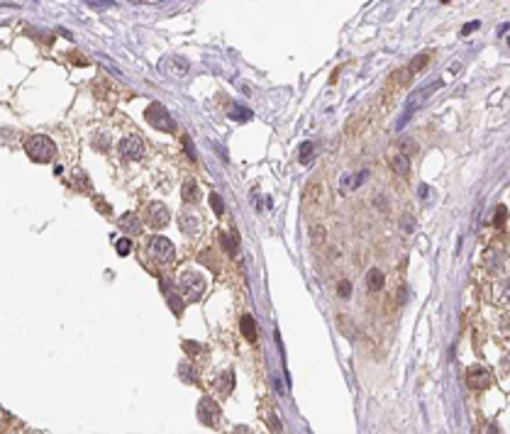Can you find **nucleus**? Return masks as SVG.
Returning <instances> with one entry per match:
<instances>
[{
    "mask_svg": "<svg viewBox=\"0 0 510 434\" xmlns=\"http://www.w3.org/2000/svg\"><path fill=\"white\" fill-rule=\"evenodd\" d=\"M25 151L37 163H51L56 159V144L47 135H32L25 142Z\"/></svg>",
    "mask_w": 510,
    "mask_h": 434,
    "instance_id": "f257e3e1",
    "label": "nucleus"
},
{
    "mask_svg": "<svg viewBox=\"0 0 510 434\" xmlns=\"http://www.w3.org/2000/svg\"><path fill=\"white\" fill-rule=\"evenodd\" d=\"M176 285H178L183 300H188V303H196V300L205 293V278H203L198 271H183L178 276Z\"/></svg>",
    "mask_w": 510,
    "mask_h": 434,
    "instance_id": "f03ea898",
    "label": "nucleus"
},
{
    "mask_svg": "<svg viewBox=\"0 0 510 434\" xmlns=\"http://www.w3.org/2000/svg\"><path fill=\"white\" fill-rule=\"evenodd\" d=\"M147 254H149V259L154 261V263L164 266V263H171V261H174L176 249L166 237H151L149 244H147Z\"/></svg>",
    "mask_w": 510,
    "mask_h": 434,
    "instance_id": "7ed1b4c3",
    "label": "nucleus"
},
{
    "mask_svg": "<svg viewBox=\"0 0 510 434\" xmlns=\"http://www.w3.org/2000/svg\"><path fill=\"white\" fill-rule=\"evenodd\" d=\"M144 117L149 120L151 127H156V129H162V132H174V129H176L174 120L169 117L166 108H164V105H159V103H151L149 108H147V112H144Z\"/></svg>",
    "mask_w": 510,
    "mask_h": 434,
    "instance_id": "20e7f679",
    "label": "nucleus"
},
{
    "mask_svg": "<svg viewBox=\"0 0 510 434\" xmlns=\"http://www.w3.org/2000/svg\"><path fill=\"white\" fill-rule=\"evenodd\" d=\"M178 229L186 237H196L200 235L203 229V220H200V212L193 210V208H186V210L178 212Z\"/></svg>",
    "mask_w": 510,
    "mask_h": 434,
    "instance_id": "39448f33",
    "label": "nucleus"
},
{
    "mask_svg": "<svg viewBox=\"0 0 510 434\" xmlns=\"http://www.w3.org/2000/svg\"><path fill=\"white\" fill-rule=\"evenodd\" d=\"M117 151L122 154L124 159H130V161H139L144 156V142H142V137L130 135L117 144Z\"/></svg>",
    "mask_w": 510,
    "mask_h": 434,
    "instance_id": "423d86ee",
    "label": "nucleus"
},
{
    "mask_svg": "<svg viewBox=\"0 0 510 434\" xmlns=\"http://www.w3.org/2000/svg\"><path fill=\"white\" fill-rule=\"evenodd\" d=\"M198 420L205 424V427H215L220 422V408L212 397H203L198 403Z\"/></svg>",
    "mask_w": 510,
    "mask_h": 434,
    "instance_id": "0eeeda50",
    "label": "nucleus"
},
{
    "mask_svg": "<svg viewBox=\"0 0 510 434\" xmlns=\"http://www.w3.org/2000/svg\"><path fill=\"white\" fill-rule=\"evenodd\" d=\"M144 220H147V224L149 227H154V229H162V227H166L169 224V210H166V205H162V203H149V208H147V212H144Z\"/></svg>",
    "mask_w": 510,
    "mask_h": 434,
    "instance_id": "6e6552de",
    "label": "nucleus"
},
{
    "mask_svg": "<svg viewBox=\"0 0 510 434\" xmlns=\"http://www.w3.org/2000/svg\"><path fill=\"white\" fill-rule=\"evenodd\" d=\"M232 388H235V376H232V371H222L215 381H212V390L217 393V397H227L232 393Z\"/></svg>",
    "mask_w": 510,
    "mask_h": 434,
    "instance_id": "1a4fd4ad",
    "label": "nucleus"
},
{
    "mask_svg": "<svg viewBox=\"0 0 510 434\" xmlns=\"http://www.w3.org/2000/svg\"><path fill=\"white\" fill-rule=\"evenodd\" d=\"M469 385H471L473 390H486L488 385L493 383V378H491V373L484 371V369H469Z\"/></svg>",
    "mask_w": 510,
    "mask_h": 434,
    "instance_id": "9d476101",
    "label": "nucleus"
},
{
    "mask_svg": "<svg viewBox=\"0 0 510 434\" xmlns=\"http://www.w3.org/2000/svg\"><path fill=\"white\" fill-rule=\"evenodd\" d=\"M366 176L369 171H361V174H344L339 178V193H349V190H354V188H359L364 181H366Z\"/></svg>",
    "mask_w": 510,
    "mask_h": 434,
    "instance_id": "9b49d317",
    "label": "nucleus"
},
{
    "mask_svg": "<svg viewBox=\"0 0 510 434\" xmlns=\"http://www.w3.org/2000/svg\"><path fill=\"white\" fill-rule=\"evenodd\" d=\"M120 229H122L124 235H142V222H139L137 215L127 212V215L120 217Z\"/></svg>",
    "mask_w": 510,
    "mask_h": 434,
    "instance_id": "f8f14e48",
    "label": "nucleus"
},
{
    "mask_svg": "<svg viewBox=\"0 0 510 434\" xmlns=\"http://www.w3.org/2000/svg\"><path fill=\"white\" fill-rule=\"evenodd\" d=\"M181 195H183V203L186 205H198L200 203V188L196 181H186L181 186Z\"/></svg>",
    "mask_w": 510,
    "mask_h": 434,
    "instance_id": "ddd939ff",
    "label": "nucleus"
},
{
    "mask_svg": "<svg viewBox=\"0 0 510 434\" xmlns=\"http://www.w3.org/2000/svg\"><path fill=\"white\" fill-rule=\"evenodd\" d=\"M391 169H393L398 176H408L410 174V156H405V154H396V156H391Z\"/></svg>",
    "mask_w": 510,
    "mask_h": 434,
    "instance_id": "4468645a",
    "label": "nucleus"
},
{
    "mask_svg": "<svg viewBox=\"0 0 510 434\" xmlns=\"http://www.w3.org/2000/svg\"><path fill=\"white\" fill-rule=\"evenodd\" d=\"M384 283H386L384 273L378 271V269H371L369 276H366V285H369V290H371V293H378V290L384 288Z\"/></svg>",
    "mask_w": 510,
    "mask_h": 434,
    "instance_id": "2eb2a0df",
    "label": "nucleus"
},
{
    "mask_svg": "<svg viewBox=\"0 0 510 434\" xmlns=\"http://www.w3.org/2000/svg\"><path fill=\"white\" fill-rule=\"evenodd\" d=\"M217 239H220V244H222V249L227 251V254H235V251H237V244H239V237H237V232L232 237L225 235V232H217Z\"/></svg>",
    "mask_w": 510,
    "mask_h": 434,
    "instance_id": "dca6fc26",
    "label": "nucleus"
},
{
    "mask_svg": "<svg viewBox=\"0 0 510 434\" xmlns=\"http://www.w3.org/2000/svg\"><path fill=\"white\" fill-rule=\"evenodd\" d=\"M242 332H244V337H247L249 342H257V324H254V320H251V315H244L242 317Z\"/></svg>",
    "mask_w": 510,
    "mask_h": 434,
    "instance_id": "f3484780",
    "label": "nucleus"
},
{
    "mask_svg": "<svg viewBox=\"0 0 510 434\" xmlns=\"http://www.w3.org/2000/svg\"><path fill=\"white\" fill-rule=\"evenodd\" d=\"M178 376H181L186 383H196V381H198V378H196V373H193V366H190V363H181V366H178Z\"/></svg>",
    "mask_w": 510,
    "mask_h": 434,
    "instance_id": "a211bd4d",
    "label": "nucleus"
},
{
    "mask_svg": "<svg viewBox=\"0 0 510 434\" xmlns=\"http://www.w3.org/2000/svg\"><path fill=\"white\" fill-rule=\"evenodd\" d=\"M93 147L100 151H108L110 149V137L105 135V132H98V135L93 137Z\"/></svg>",
    "mask_w": 510,
    "mask_h": 434,
    "instance_id": "6ab92c4d",
    "label": "nucleus"
},
{
    "mask_svg": "<svg viewBox=\"0 0 510 434\" xmlns=\"http://www.w3.org/2000/svg\"><path fill=\"white\" fill-rule=\"evenodd\" d=\"M166 300H169V305H171L174 315H181V312H183V303H181V298H176V290L166 293Z\"/></svg>",
    "mask_w": 510,
    "mask_h": 434,
    "instance_id": "aec40b11",
    "label": "nucleus"
},
{
    "mask_svg": "<svg viewBox=\"0 0 510 434\" xmlns=\"http://www.w3.org/2000/svg\"><path fill=\"white\" fill-rule=\"evenodd\" d=\"M398 147L403 149V154H405V156H410V154H415V151H418V144H415L412 139H400Z\"/></svg>",
    "mask_w": 510,
    "mask_h": 434,
    "instance_id": "412c9836",
    "label": "nucleus"
},
{
    "mask_svg": "<svg viewBox=\"0 0 510 434\" xmlns=\"http://www.w3.org/2000/svg\"><path fill=\"white\" fill-rule=\"evenodd\" d=\"M115 249H117V254H120V256H127V254H130V249H132V244H130V239H127V237H122V239H117Z\"/></svg>",
    "mask_w": 510,
    "mask_h": 434,
    "instance_id": "4be33fe9",
    "label": "nucleus"
},
{
    "mask_svg": "<svg viewBox=\"0 0 510 434\" xmlns=\"http://www.w3.org/2000/svg\"><path fill=\"white\" fill-rule=\"evenodd\" d=\"M230 117H232V120H239V122H244V120L251 117V112H249L247 108H235V110L230 112Z\"/></svg>",
    "mask_w": 510,
    "mask_h": 434,
    "instance_id": "5701e85b",
    "label": "nucleus"
},
{
    "mask_svg": "<svg viewBox=\"0 0 510 434\" xmlns=\"http://www.w3.org/2000/svg\"><path fill=\"white\" fill-rule=\"evenodd\" d=\"M310 154H312V144H310V142H305V144L300 147V163H308V161H310V159H312Z\"/></svg>",
    "mask_w": 510,
    "mask_h": 434,
    "instance_id": "b1692460",
    "label": "nucleus"
},
{
    "mask_svg": "<svg viewBox=\"0 0 510 434\" xmlns=\"http://www.w3.org/2000/svg\"><path fill=\"white\" fill-rule=\"evenodd\" d=\"M210 205H212V210L217 212V215H222V212H225L222 198H220V195H217V193H212V195H210Z\"/></svg>",
    "mask_w": 510,
    "mask_h": 434,
    "instance_id": "393cba45",
    "label": "nucleus"
},
{
    "mask_svg": "<svg viewBox=\"0 0 510 434\" xmlns=\"http://www.w3.org/2000/svg\"><path fill=\"white\" fill-rule=\"evenodd\" d=\"M183 349L188 351V356H193V359H196L200 351H203V347H200V344H196V342H183Z\"/></svg>",
    "mask_w": 510,
    "mask_h": 434,
    "instance_id": "a878e982",
    "label": "nucleus"
},
{
    "mask_svg": "<svg viewBox=\"0 0 510 434\" xmlns=\"http://www.w3.org/2000/svg\"><path fill=\"white\" fill-rule=\"evenodd\" d=\"M76 186L83 188V190H90V183H88V178H86V174H83V171H78V174H76Z\"/></svg>",
    "mask_w": 510,
    "mask_h": 434,
    "instance_id": "bb28decb",
    "label": "nucleus"
},
{
    "mask_svg": "<svg viewBox=\"0 0 510 434\" xmlns=\"http://www.w3.org/2000/svg\"><path fill=\"white\" fill-rule=\"evenodd\" d=\"M503 222H505V208L500 205V208L496 210V222L493 224H496V227H503Z\"/></svg>",
    "mask_w": 510,
    "mask_h": 434,
    "instance_id": "cd10ccee",
    "label": "nucleus"
},
{
    "mask_svg": "<svg viewBox=\"0 0 510 434\" xmlns=\"http://www.w3.org/2000/svg\"><path fill=\"white\" fill-rule=\"evenodd\" d=\"M349 293H352L349 281H342V283H339V295H342V298H349Z\"/></svg>",
    "mask_w": 510,
    "mask_h": 434,
    "instance_id": "c85d7f7f",
    "label": "nucleus"
},
{
    "mask_svg": "<svg viewBox=\"0 0 510 434\" xmlns=\"http://www.w3.org/2000/svg\"><path fill=\"white\" fill-rule=\"evenodd\" d=\"M425 63H427V56H425V54H423V56H418V61H415V63H410V71H412V74H415V71H418V69H423Z\"/></svg>",
    "mask_w": 510,
    "mask_h": 434,
    "instance_id": "c756f323",
    "label": "nucleus"
},
{
    "mask_svg": "<svg viewBox=\"0 0 510 434\" xmlns=\"http://www.w3.org/2000/svg\"><path fill=\"white\" fill-rule=\"evenodd\" d=\"M412 227H415V222H412L410 217H405V220H403V229H405V232H410Z\"/></svg>",
    "mask_w": 510,
    "mask_h": 434,
    "instance_id": "7c9ffc66",
    "label": "nucleus"
},
{
    "mask_svg": "<svg viewBox=\"0 0 510 434\" xmlns=\"http://www.w3.org/2000/svg\"><path fill=\"white\" fill-rule=\"evenodd\" d=\"M479 27V22H471V25H464V29H461V35H469L471 29H476Z\"/></svg>",
    "mask_w": 510,
    "mask_h": 434,
    "instance_id": "2f4dec72",
    "label": "nucleus"
},
{
    "mask_svg": "<svg viewBox=\"0 0 510 434\" xmlns=\"http://www.w3.org/2000/svg\"><path fill=\"white\" fill-rule=\"evenodd\" d=\"M427 193H430V188H427V186H420V198H427Z\"/></svg>",
    "mask_w": 510,
    "mask_h": 434,
    "instance_id": "473e14b6",
    "label": "nucleus"
}]
</instances>
